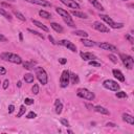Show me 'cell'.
I'll use <instances>...</instances> for the list:
<instances>
[{"label": "cell", "mask_w": 134, "mask_h": 134, "mask_svg": "<svg viewBox=\"0 0 134 134\" xmlns=\"http://www.w3.org/2000/svg\"><path fill=\"white\" fill-rule=\"evenodd\" d=\"M0 58L4 61L12 62L14 64H21L22 63L21 57L16 55V53H12V52H2L1 55H0Z\"/></svg>", "instance_id": "1"}, {"label": "cell", "mask_w": 134, "mask_h": 134, "mask_svg": "<svg viewBox=\"0 0 134 134\" xmlns=\"http://www.w3.org/2000/svg\"><path fill=\"white\" fill-rule=\"evenodd\" d=\"M35 71H36V76H37V79L39 80V82L42 85H46L47 82H48V76L46 73L45 69H44L43 67L38 66V67H36Z\"/></svg>", "instance_id": "2"}, {"label": "cell", "mask_w": 134, "mask_h": 134, "mask_svg": "<svg viewBox=\"0 0 134 134\" xmlns=\"http://www.w3.org/2000/svg\"><path fill=\"white\" fill-rule=\"evenodd\" d=\"M77 95L81 99H84V100H87V101H93L94 100V93L91 92L90 90H88L86 88H79L77 90Z\"/></svg>", "instance_id": "3"}, {"label": "cell", "mask_w": 134, "mask_h": 134, "mask_svg": "<svg viewBox=\"0 0 134 134\" xmlns=\"http://www.w3.org/2000/svg\"><path fill=\"white\" fill-rule=\"evenodd\" d=\"M100 17H101V19L103 20V21H105L107 24H108L111 28H114V29H117V28H122V27H124V23H116V22H114L111 18L109 17V16H107V15H100Z\"/></svg>", "instance_id": "4"}, {"label": "cell", "mask_w": 134, "mask_h": 134, "mask_svg": "<svg viewBox=\"0 0 134 134\" xmlns=\"http://www.w3.org/2000/svg\"><path fill=\"white\" fill-rule=\"evenodd\" d=\"M120 57H121V60L123 62V64L126 66L127 69H132L133 68V65H134V60L131 56L129 55H125V53H120Z\"/></svg>", "instance_id": "5"}, {"label": "cell", "mask_w": 134, "mask_h": 134, "mask_svg": "<svg viewBox=\"0 0 134 134\" xmlns=\"http://www.w3.org/2000/svg\"><path fill=\"white\" fill-rule=\"evenodd\" d=\"M103 86L111 91H118L120 90V85L117 84V82L113 81V80H106L103 82Z\"/></svg>", "instance_id": "6"}, {"label": "cell", "mask_w": 134, "mask_h": 134, "mask_svg": "<svg viewBox=\"0 0 134 134\" xmlns=\"http://www.w3.org/2000/svg\"><path fill=\"white\" fill-rule=\"evenodd\" d=\"M69 78H70V72L68 70H64L61 75V78H60V85L62 88H66L68 86Z\"/></svg>", "instance_id": "7"}, {"label": "cell", "mask_w": 134, "mask_h": 134, "mask_svg": "<svg viewBox=\"0 0 134 134\" xmlns=\"http://www.w3.org/2000/svg\"><path fill=\"white\" fill-rule=\"evenodd\" d=\"M93 28L96 29L97 32H101V33H109L110 32V28L109 27H107V26L105 24H103L102 22L100 21H95L93 22Z\"/></svg>", "instance_id": "8"}, {"label": "cell", "mask_w": 134, "mask_h": 134, "mask_svg": "<svg viewBox=\"0 0 134 134\" xmlns=\"http://www.w3.org/2000/svg\"><path fill=\"white\" fill-rule=\"evenodd\" d=\"M59 44H60V45H62V46L67 47L68 49H70L71 51H73V52L77 51V46L75 45L72 42H70V41H68V40H60V41H59Z\"/></svg>", "instance_id": "9"}, {"label": "cell", "mask_w": 134, "mask_h": 134, "mask_svg": "<svg viewBox=\"0 0 134 134\" xmlns=\"http://www.w3.org/2000/svg\"><path fill=\"white\" fill-rule=\"evenodd\" d=\"M99 46L104 49V50H109V51H112V52H117V48L115 47L114 45H112V44L108 43V42H103V43H100Z\"/></svg>", "instance_id": "10"}, {"label": "cell", "mask_w": 134, "mask_h": 134, "mask_svg": "<svg viewBox=\"0 0 134 134\" xmlns=\"http://www.w3.org/2000/svg\"><path fill=\"white\" fill-rule=\"evenodd\" d=\"M60 1L63 4H65L66 6L70 7V8H76V10H78V8L81 7L76 0H60Z\"/></svg>", "instance_id": "11"}, {"label": "cell", "mask_w": 134, "mask_h": 134, "mask_svg": "<svg viewBox=\"0 0 134 134\" xmlns=\"http://www.w3.org/2000/svg\"><path fill=\"white\" fill-rule=\"evenodd\" d=\"M24 1L33 3V4H37L40 6H51V3L46 1V0H24Z\"/></svg>", "instance_id": "12"}, {"label": "cell", "mask_w": 134, "mask_h": 134, "mask_svg": "<svg viewBox=\"0 0 134 134\" xmlns=\"http://www.w3.org/2000/svg\"><path fill=\"white\" fill-rule=\"evenodd\" d=\"M112 73H113L114 78L117 79L120 82H125V77H124V75H123V72H122L121 70H118V69H113L112 70Z\"/></svg>", "instance_id": "13"}, {"label": "cell", "mask_w": 134, "mask_h": 134, "mask_svg": "<svg viewBox=\"0 0 134 134\" xmlns=\"http://www.w3.org/2000/svg\"><path fill=\"white\" fill-rule=\"evenodd\" d=\"M81 58L84 61H91V60H95L96 57L91 52H81Z\"/></svg>", "instance_id": "14"}, {"label": "cell", "mask_w": 134, "mask_h": 134, "mask_svg": "<svg viewBox=\"0 0 134 134\" xmlns=\"http://www.w3.org/2000/svg\"><path fill=\"white\" fill-rule=\"evenodd\" d=\"M32 22H33V24H34V25H36V26H37V27L41 28L42 31L46 32V33H48V32H49L48 27H47V26H45V25H44L42 22H40V21H38V20H34V19H32Z\"/></svg>", "instance_id": "15"}, {"label": "cell", "mask_w": 134, "mask_h": 134, "mask_svg": "<svg viewBox=\"0 0 134 134\" xmlns=\"http://www.w3.org/2000/svg\"><path fill=\"white\" fill-rule=\"evenodd\" d=\"M123 121L128 123V124H130V125H132V126L134 125V117L132 116L131 114H129V113H124L123 114Z\"/></svg>", "instance_id": "16"}, {"label": "cell", "mask_w": 134, "mask_h": 134, "mask_svg": "<svg viewBox=\"0 0 134 134\" xmlns=\"http://www.w3.org/2000/svg\"><path fill=\"white\" fill-rule=\"evenodd\" d=\"M93 110H94V111H96V112H99V113H101V114L110 115L109 110H108V109H106L105 107H102V106H95L94 108H93Z\"/></svg>", "instance_id": "17"}, {"label": "cell", "mask_w": 134, "mask_h": 134, "mask_svg": "<svg viewBox=\"0 0 134 134\" xmlns=\"http://www.w3.org/2000/svg\"><path fill=\"white\" fill-rule=\"evenodd\" d=\"M88 1L90 2V3L96 8V10H99V11H104V10H105L104 6L101 4V2L99 1V0H88Z\"/></svg>", "instance_id": "18"}, {"label": "cell", "mask_w": 134, "mask_h": 134, "mask_svg": "<svg viewBox=\"0 0 134 134\" xmlns=\"http://www.w3.org/2000/svg\"><path fill=\"white\" fill-rule=\"evenodd\" d=\"M50 26H51V28L55 31V32H57V33H59V34H61V33H63V27L59 24V23H56V22H51L50 23Z\"/></svg>", "instance_id": "19"}, {"label": "cell", "mask_w": 134, "mask_h": 134, "mask_svg": "<svg viewBox=\"0 0 134 134\" xmlns=\"http://www.w3.org/2000/svg\"><path fill=\"white\" fill-rule=\"evenodd\" d=\"M56 12H57L62 18H68V17H70V14H69L67 11L63 10V8H61V7H57V8H56Z\"/></svg>", "instance_id": "20"}, {"label": "cell", "mask_w": 134, "mask_h": 134, "mask_svg": "<svg viewBox=\"0 0 134 134\" xmlns=\"http://www.w3.org/2000/svg\"><path fill=\"white\" fill-rule=\"evenodd\" d=\"M55 106H56V113L57 114H61L62 113V109H63V104L60 102V100H56Z\"/></svg>", "instance_id": "21"}, {"label": "cell", "mask_w": 134, "mask_h": 134, "mask_svg": "<svg viewBox=\"0 0 134 134\" xmlns=\"http://www.w3.org/2000/svg\"><path fill=\"white\" fill-rule=\"evenodd\" d=\"M71 14H72L73 16H76V17H78V18H81V19H87L88 18L86 14H84L83 12H80V11H72Z\"/></svg>", "instance_id": "22"}, {"label": "cell", "mask_w": 134, "mask_h": 134, "mask_svg": "<svg viewBox=\"0 0 134 134\" xmlns=\"http://www.w3.org/2000/svg\"><path fill=\"white\" fill-rule=\"evenodd\" d=\"M81 42L84 44L85 46H87V47H92V46L95 45V42H93V41H91V40H88V39H86V38H83V39L81 40Z\"/></svg>", "instance_id": "23"}, {"label": "cell", "mask_w": 134, "mask_h": 134, "mask_svg": "<svg viewBox=\"0 0 134 134\" xmlns=\"http://www.w3.org/2000/svg\"><path fill=\"white\" fill-rule=\"evenodd\" d=\"M79 76L76 73H70V78H69V82H71V84H78L79 83Z\"/></svg>", "instance_id": "24"}, {"label": "cell", "mask_w": 134, "mask_h": 134, "mask_svg": "<svg viewBox=\"0 0 134 134\" xmlns=\"http://www.w3.org/2000/svg\"><path fill=\"white\" fill-rule=\"evenodd\" d=\"M13 13H14V15L18 18L19 20H21V21H26V18H25V16L22 14V13H20L19 11H16V10H13Z\"/></svg>", "instance_id": "25"}, {"label": "cell", "mask_w": 134, "mask_h": 134, "mask_svg": "<svg viewBox=\"0 0 134 134\" xmlns=\"http://www.w3.org/2000/svg\"><path fill=\"white\" fill-rule=\"evenodd\" d=\"M72 34L76 35V36H80V37H82V38H87L88 37V34L85 31H79V29H77V31H73Z\"/></svg>", "instance_id": "26"}, {"label": "cell", "mask_w": 134, "mask_h": 134, "mask_svg": "<svg viewBox=\"0 0 134 134\" xmlns=\"http://www.w3.org/2000/svg\"><path fill=\"white\" fill-rule=\"evenodd\" d=\"M34 76L32 73H26L24 75V81L26 83H34Z\"/></svg>", "instance_id": "27"}, {"label": "cell", "mask_w": 134, "mask_h": 134, "mask_svg": "<svg viewBox=\"0 0 134 134\" xmlns=\"http://www.w3.org/2000/svg\"><path fill=\"white\" fill-rule=\"evenodd\" d=\"M39 15L41 17H43V18H45V19H49V18H51V14L50 13H48L46 11H43V10L39 11Z\"/></svg>", "instance_id": "28"}, {"label": "cell", "mask_w": 134, "mask_h": 134, "mask_svg": "<svg viewBox=\"0 0 134 134\" xmlns=\"http://www.w3.org/2000/svg\"><path fill=\"white\" fill-rule=\"evenodd\" d=\"M0 15H2L5 19H7V20H12V16L8 14L5 10H3V8H0Z\"/></svg>", "instance_id": "29"}, {"label": "cell", "mask_w": 134, "mask_h": 134, "mask_svg": "<svg viewBox=\"0 0 134 134\" xmlns=\"http://www.w3.org/2000/svg\"><path fill=\"white\" fill-rule=\"evenodd\" d=\"M34 62H24L23 63V67L25 69H27V70H32L34 68Z\"/></svg>", "instance_id": "30"}, {"label": "cell", "mask_w": 134, "mask_h": 134, "mask_svg": "<svg viewBox=\"0 0 134 134\" xmlns=\"http://www.w3.org/2000/svg\"><path fill=\"white\" fill-rule=\"evenodd\" d=\"M115 95H116V97H118V99H127V93L125 91H118L115 93Z\"/></svg>", "instance_id": "31"}, {"label": "cell", "mask_w": 134, "mask_h": 134, "mask_svg": "<svg viewBox=\"0 0 134 134\" xmlns=\"http://www.w3.org/2000/svg\"><path fill=\"white\" fill-rule=\"evenodd\" d=\"M25 111H26V109H25V106H21L20 107V110H19V112H18V114H17V117L19 118V117H21L23 114H25Z\"/></svg>", "instance_id": "32"}, {"label": "cell", "mask_w": 134, "mask_h": 134, "mask_svg": "<svg viewBox=\"0 0 134 134\" xmlns=\"http://www.w3.org/2000/svg\"><path fill=\"white\" fill-rule=\"evenodd\" d=\"M27 31H28L29 33H32V34H34L35 36H38V37H39V38H41L42 40H44V36H43L42 34H40V33H38V32H36V31H34V29H31V28H28Z\"/></svg>", "instance_id": "33"}, {"label": "cell", "mask_w": 134, "mask_h": 134, "mask_svg": "<svg viewBox=\"0 0 134 134\" xmlns=\"http://www.w3.org/2000/svg\"><path fill=\"white\" fill-rule=\"evenodd\" d=\"M32 91L34 94H38L39 93V85L38 84H34V86L32 87Z\"/></svg>", "instance_id": "34"}, {"label": "cell", "mask_w": 134, "mask_h": 134, "mask_svg": "<svg viewBox=\"0 0 134 134\" xmlns=\"http://www.w3.org/2000/svg\"><path fill=\"white\" fill-rule=\"evenodd\" d=\"M36 116H37V114H36V112L31 111V112H28V113H27V115H26V118H28V120H33V118H35Z\"/></svg>", "instance_id": "35"}, {"label": "cell", "mask_w": 134, "mask_h": 134, "mask_svg": "<svg viewBox=\"0 0 134 134\" xmlns=\"http://www.w3.org/2000/svg\"><path fill=\"white\" fill-rule=\"evenodd\" d=\"M89 65H90V66H94V67H101V63H99V62H96L94 60L89 61Z\"/></svg>", "instance_id": "36"}, {"label": "cell", "mask_w": 134, "mask_h": 134, "mask_svg": "<svg viewBox=\"0 0 134 134\" xmlns=\"http://www.w3.org/2000/svg\"><path fill=\"white\" fill-rule=\"evenodd\" d=\"M109 59L111 60V62H113L114 64H116V63H117V58L115 57L114 55H109Z\"/></svg>", "instance_id": "37"}, {"label": "cell", "mask_w": 134, "mask_h": 134, "mask_svg": "<svg viewBox=\"0 0 134 134\" xmlns=\"http://www.w3.org/2000/svg\"><path fill=\"white\" fill-rule=\"evenodd\" d=\"M24 103H25V105H33L34 104V100L29 99V97H26V99L24 100Z\"/></svg>", "instance_id": "38"}, {"label": "cell", "mask_w": 134, "mask_h": 134, "mask_svg": "<svg viewBox=\"0 0 134 134\" xmlns=\"http://www.w3.org/2000/svg\"><path fill=\"white\" fill-rule=\"evenodd\" d=\"M61 124L63 125V126H65V127H69V123H68V121L65 120V118H62V120H61Z\"/></svg>", "instance_id": "39"}, {"label": "cell", "mask_w": 134, "mask_h": 134, "mask_svg": "<svg viewBox=\"0 0 134 134\" xmlns=\"http://www.w3.org/2000/svg\"><path fill=\"white\" fill-rule=\"evenodd\" d=\"M6 73V69L2 66H0V76H4Z\"/></svg>", "instance_id": "40"}, {"label": "cell", "mask_w": 134, "mask_h": 134, "mask_svg": "<svg viewBox=\"0 0 134 134\" xmlns=\"http://www.w3.org/2000/svg\"><path fill=\"white\" fill-rule=\"evenodd\" d=\"M8 85H10V81H8V80H5V81L3 82V85H2V87H3V89H7V87H8Z\"/></svg>", "instance_id": "41"}, {"label": "cell", "mask_w": 134, "mask_h": 134, "mask_svg": "<svg viewBox=\"0 0 134 134\" xmlns=\"http://www.w3.org/2000/svg\"><path fill=\"white\" fill-rule=\"evenodd\" d=\"M59 62H60V63H61L62 65H64V64L67 63V60H66L65 58H60V59H59Z\"/></svg>", "instance_id": "42"}, {"label": "cell", "mask_w": 134, "mask_h": 134, "mask_svg": "<svg viewBox=\"0 0 134 134\" xmlns=\"http://www.w3.org/2000/svg\"><path fill=\"white\" fill-rule=\"evenodd\" d=\"M15 110V106L14 105H10L8 106V113H13Z\"/></svg>", "instance_id": "43"}, {"label": "cell", "mask_w": 134, "mask_h": 134, "mask_svg": "<svg viewBox=\"0 0 134 134\" xmlns=\"http://www.w3.org/2000/svg\"><path fill=\"white\" fill-rule=\"evenodd\" d=\"M48 39H49V41L51 42V44H53V45H56V44H57V42L55 41V39L52 38V36H51V35H49V36H48Z\"/></svg>", "instance_id": "44"}, {"label": "cell", "mask_w": 134, "mask_h": 134, "mask_svg": "<svg viewBox=\"0 0 134 134\" xmlns=\"http://www.w3.org/2000/svg\"><path fill=\"white\" fill-rule=\"evenodd\" d=\"M126 38H127V39H128V40L130 41V43H132V44H133V42H134V39H133V38L131 37L130 35H126Z\"/></svg>", "instance_id": "45"}, {"label": "cell", "mask_w": 134, "mask_h": 134, "mask_svg": "<svg viewBox=\"0 0 134 134\" xmlns=\"http://www.w3.org/2000/svg\"><path fill=\"white\" fill-rule=\"evenodd\" d=\"M106 126H107V127H113V128H114V127H116V125H115L114 123H107Z\"/></svg>", "instance_id": "46"}, {"label": "cell", "mask_w": 134, "mask_h": 134, "mask_svg": "<svg viewBox=\"0 0 134 134\" xmlns=\"http://www.w3.org/2000/svg\"><path fill=\"white\" fill-rule=\"evenodd\" d=\"M5 41H6V38L4 37L3 35L0 34V42H5Z\"/></svg>", "instance_id": "47"}, {"label": "cell", "mask_w": 134, "mask_h": 134, "mask_svg": "<svg viewBox=\"0 0 134 134\" xmlns=\"http://www.w3.org/2000/svg\"><path fill=\"white\" fill-rule=\"evenodd\" d=\"M85 106H86V107H87V108H89V109H90V110H91V109H93V108H94V106H92V105H90V104H86V105H85Z\"/></svg>", "instance_id": "48"}, {"label": "cell", "mask_w": 134, "mask_h": 134, "mask_svg": "<svg viewBox=\"0 0 134 134\" xmlns=\"http://www.w3.org/2000/svg\"><path fill=\"white\" fill-rule=\"evenodd\" d=\"M19 38H20V41L23 40V36H22V33H19Z\"/></svg>", "instance_id": "49"}, {"label": "cell", "mask_w": 134, "mask_h": 134, "mask_svg": "<svg viewBox=\"0 0 134 134\" xmlns=\"http://www.w3.org/2000/svg\"><path fill=\"white\" fill-rule=\"evenodd\" d=\"M17 86H18V87H21V86H22V83H21V81H19V82L17 83Z\"/></svg>", "instance_id": "50"}, {"label": "cell", "mask_w": 134, "mask_h": 134, "mask_svg": "<svg viewBox=\"0 0 134 134\" xmlns=\"http://www.w3.org/2000/svg\"><path fill=\"white\" fill-rule=\"evenodd\" d=\"M7 1H10V2H14L15 0H7Z\"/></svg>", "instance_id": "51"}, {"label": "cell", "mask_w": 134, "mask_h": 134, "mask_svg": "<svg viewBox=\"0 0 134 134\" xmlns=\"http://www.w3.org/2000/svg\"><path fill=\"white\" fill-rule=\"evenodd\" d=\"M123 1H126V0H123Z\"/></svg>", "instance_id": "52"}, {"label": "cell", "mask_w": 134, "mask_h": 134, "mask_svg": "<svg viewBox=\"0 0 134 134\" xmlns=\"http://www.w3.org/2000/svg\"><path fill=\"white\" fill-rule=\"evenodd\" d=\"M78 1H81V0H78Z\"/></svg>", "instance_id": "53"}]
</instances>
